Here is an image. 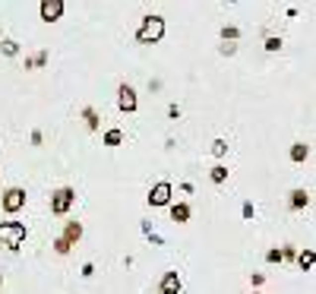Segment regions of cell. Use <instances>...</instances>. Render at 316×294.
<instances>
[{
  "label": "cell",
  "mask_w": 316,
  "mask_h": 294,
  "mask_svg": "<svg viewBox=\"0 0 316 294\" xmlns=\"http://www.w3.org/2000/svg\"><path fill=\"white\" fill-rule=\"evenodd\" d=\"M307 203H310V193H307V190H291V209L297 212V209H307Z\"/></svg>",
  "instance_id": "9"
},
{
  "label": "cell",
  "mask_w": 316,
  "mask_h": 294,
  "mask_svg": "<svg viewBox=\"0 0 316 294\" xmlns=\"http://www.w3.org/2000/svg\"><path fill=\"white\" fill-rule=\"evenodd\" d=\"M82 117H85V124H89V130H98V114H95V108H85Z\"/></svg>",
  "instance_id": "17"
},
{
  "label": "cell",
  "mask_w": 316,
  "mask_h": 294,
  "mask_svg": "<svg viewBox=\"0 0 316 294\" xmlns=\"http://www.w3.org/2000/svg\"><path fill=\"white\" fill-rule=\"evenodd\" d=\"M278 48H281V38H275V35L266 38V51H278Z\"/></svg>",
  "instance_id": "22"
},
{
  "label": "cell",
  "mask_w": 316,
  "mask_h": 294,
  "mask_svg": "<svg viewBox=\"0 0 316 294\" xmlns=\"http://www.w3.org/2000/svg\"><path fill=\"white\" fill-rule=\"evenodd\" d=\"M161 35H165V19L161 16H146L139 25V32H136V41L139 45H158Z\"/></svg>",
  "instance_id": "1"
},
{
  "label": "cell",
  "mask_w": 316,
  "mask_h": 294,
  "mask_svg": "<svg viewBox=\"0 0 316 294\" xmlns=\"http://www.w3.org/2000/svg\"><path fill=\"white\" fill-rule=\"evenodd\" d=\"M0 206H3V212H19L25 206V190L22 187H10L3 193V203H0Z\"/></svg>",
  "instance_id": "4"
},
{
  "label": "cell",
  "mask_w": 316,
  "mask_h": 294,
  "mask_svg": "<svg viewBox=\"0 0 316 294\" xmlns=\"http://www.w3.org/2000/svg\"><path fill=\"white\" fill-rule=\"evenodd\" d=\"M171 219H174L177 224L190 221V206H187V203H174V206H171Z\"/></svg>",
  "instance_id": "8"
},
{
  "label": "cell",
  "mask_w": 316,
  "mask_h": 294,
  "mask_svg": "<svg viewBox=\"0 0 316 294\" xmlns=\"http://www.w3.org/2000/svg\"><path fill=\"white\" fill-rule=\"evenodd\" d=\"M0 51H3V54H6V57H13V54H16V51H19V45H16V41H10V38H6V41H3V45H0Z\"/></svg>",
  "instance_id": "19"
},
{
  "label": "cell",
  "mask_w": 316,
  "mask_h": 294,
  "mask_svg": "<svg viewBox=\"0 0 316 294\" xmlns=\"http://www.w3.org/2000/svg\"><path fill=\"white\" fill-rule=\"evenodd\" d=\"M266 259L269 263H281V259H285V250H278V247H272L269 253H266Z\"/></svg>",
  "instance_id": "20"
},
{
  "label": "cell",
  "mask_w": 316,
  "mask_h": 294,
  "mask_svg": "<svg viewBox=\"0 0 316 294\" xmlns=\"http://www.w3.org/2000/svg\"><path fill=\"white\" fill-rule=\"evenodd\" d=\"M221 38H225V41H237V38H241V29H237V25H225V29H221Z\"/></svg>",
  "instance_id": "16"
},
{
  "label": "cell",
  "mask_w": 316,
  "mask_h": 294,
  "mask_svg": "<svg viewBox=\"0 0 316 294\" xmlns=\"http://www.w3.org/2000/svg\"><path fill=\"white\" fill-rule=\"evenodd\" d=\"M225 152H228V143H225V140H215V143H212V155H218V158H221Z\"/></svg>",
  "instance_id": "21"
},
{
  "label": "cell",
  "mask_w": 316,
  "mask_h": 294,
  "mask_svg": "<svg viewBox=\"0 0 316 294\" xmlns=\"http://www.w3.org/2000/svg\"><path fill=\"white\" fill-rule=\"evenodd\" d=\"M25 234H29V231H25L22 221H0V244L6 250H19Z\"/></svg>",
  "instance_id": "2"
},
{
  "label": "cell",
  "mask_w": 316,
  "mask_h": 294,
  "mask_svg": "<svg viewBox=\"0 0 316 294\" xmlns=\"http://www.w3.org/2000/svg\"><path fill=\"white\" fill-rule=\"evenodd\" d=\"M161 291H181V279H177V272H168L165 279H161Z\"/></svg>",
  "instance_id": "12"
},
{
  "label": "cell",
  "mask_w": 316,
  "mask_h": 294,
  "mask_svg": "<svg viewBox=\"0 0 316 294\" xmlns=\"http://www.w3.org/2000/svg\"><path fill=\"white\" fill-rule=\"evenodd\" d=\"M297 266H301L304 272H310L313 266H316V253H313V250H304V253H297Z\"/></svg>",
  "instance_id": "10"
},
{
  "label": "cell",
  "mask_w": 316,
  "mask_h": 294,
  "mask_svg": "<svg viewBox=\"0 0 316 294\" xmlns=\"http://www.w3.org/2000/svg\"><path fill=\"white\" fill-rule=\"evenodd\" d=\"M307 155H310V149H307L304 143H294V146H291V161L301 165V161H307Z\"/></svg>",
  "instance_id": "13"
},
{
  "label": "cell",
  "mask_w": 316,
  "mask_h": 294,
  "mask_svg": "<svg viewBox=\"0 0 316 294\" xmlns=\"http://www.w3.org/2000/svg\"><path fill=\"white\" fill-rule=\"evenodd\" d=\"M73 200H76L73 187L54 190V196H51V212H54V215H66V212H70V206H73Z\"/></svg>",
  "instance_id": "3"
},
{
  "label": "cell",
  "mask_w": 316,
  "mask_h": 294,
  "mask_svg": "<svg viewBox=\"0 0 316 294\" xmlns=\"http://www.w3.org/2000/svg\"><path fill=\"white\" fill-rule=\"evenodd\" d=\"M171 203V184H155L152 187V193H149V206H168Z\"/></svg>",
  "instance_id": "6"
},
{
  "label": "cell",
  "mask_w": 316,
  "mask_h": 294,
  "mask_svg": "<svg viewBox=\"0 0 316 294\" xmlns=\"http://www.w3.org/2000/svg\"><path fill=\"white\" fill-rule=\"evenodd\" d=\"M244 219H253V203H244Z\"/></svg>",
  "instance_id": "23"
},
{
  "label": "cell",
  "mask_w": 316,
  "mask_h": 294,
  "mask_svg": "<svg viewBox=\"0 0 316 294\" xmlns=\"http://www.w3.org/2000/svg\"><path fill=\"white\" fill-rule=\"evenodd\" d=\"M63 237L70 240V244H76V240L82 237V224H79V221H66V231H63Z\"/></svg>",
  "instance_id": "11"
},
{
  "label": "cell",
  "mask_w": 316,
  "mask_h": 294,
  "mask_svg": "<svg viewBox=\"0 0 316 294\" xmlns=\"http://www.w3.org/2000/svg\"><path fill=\"white\" fill-rule=\"evenodd\" d=\"M121 143H124L121 130H108V133H105V146H121Z\"/></svg>",
  "instance_id": "14"
},
{
  "label": "cell",
  "mask_w": 316,
  "mask_h": 294,
  "mask_svg": "<svg viewBox=\"0 0 316 294\" xmlns=\"http://www.w3.org/2000/svg\"><path fill=\"white\" fill-rule=\"evenodd\" d=\"M117 95H121V98H117L121 111H124V114H133V111H136V92L130 89V85H121V89H117Z\"/></svg>",
  "instance_id": "7"
},
{
  "label": "cell",
  "mask_w": 316,
  "mask_h": 294,
  "mask_svg": "<svg viewBox=\"0 0 316 294\" xmlns=\"http://www.w3.org/2000/svg\"><path fill=\"white\" fill-rule=\"evenodd\" d=\"M285 259H297V250L294 247H285Z\"/></svg>",
  "instance_id": "24"
},
{
  "label": "cell",
  "mask_w": 316,
  "mask_h": 294,
  "mask_svg": "<svg viewBox=\"0 0 316 294\" xmlns=\"http://www.w3.org/2000/svg\"><path fill=\"white\" fill-rule=\"evenodd\" d=\"M228 3H234V0H228Z\"/></svg>",
  "instance_id": "25"
},
{
  "label": "cell",
  "mask_w": 316,
  "mask_h": 294,
  "mask_svg": "<svg viewBox=\"0 0 316 294\" xmlns=\"http://www.w3.org/2000/svg\"><path fill=\"white\" fill-rule=\"evenodd\" d=\"M70 247H73V244H70L66 237H57V240H54V250H57L61 256H66V253H70Z\"/></svg>",
  "instance_id": "18"
},
{
  "label": "cell",
  "mask_w": 316,
  "mask_h": 294,
  "mask_svg": "<svg viewBox=\"0 0 316 294\" xmlns=\"http://www.w3.org/2000/svg\"><path fill=\"white\" fill-rule=\"evenodd\" d=\"M212 180H215V184H225V180H228V168L225 165H215V168H212V174H209Z\"/></svg>",
  "instance_id": "15"
},
{
  "label": "cell",
  "mask_w": 316,
  "mask_h": 294,
  "mask_svg": "<svg viewBox=\"0 0 316 294\" xmlns=\"http://www.w3.org/2000/svg\"><path fill=\"white\" fill-rule=\"evenodd\" d=\"M38 13H41V19H45V22H57L63 16V0H41Z\"/></svg>",
  "instance_id": "5"
}]
</instances>
